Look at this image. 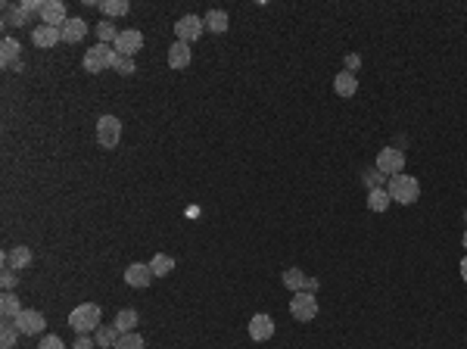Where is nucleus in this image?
<instances>
[{"label":"nucleus","mask_w":467,"mask_h":349,"mask_svg":"<svg viewBox=\"0 0 467 349\" xmlns=\"http://www.w3.org/2000/svg\"><path fill=\"white\" fill-rule=\"evenodd\" d=\"M203 22H206L209 31H215V35H225V31H228V22H231V19H228L225 10H209L206 16H203Z\"/></svg>","instance_id":"18"},{"label":"nucleus","mask_w":467,"mask_h":349,"mask_svg":"<svg viewBox=\"0 0 467 349\" xmlns=\"http://www.w3.org/2000/svg\"><path fill=\"white\" fill-rule=\"evenodd\" d=\"M190 56H194L190 44L175 41V44L169 47V69H184V66H190Z\"/></svg>","instance_id":"15"},{"label":"nucleus","mask_w":467,"mask_h":349,"mask_svg":"<svg viewBox=\"0 0 467 349\" xmlns=\"http://www.w3.org/2000/svg\"><path fill=\"white\" fill-rule=\"evenodd\" d=\"M116 54L119 56H134L140 47H144V35H140L137 29H125V31H119V38H116Z\"/></svg>","instance_id":"10"},{"label":"nucleus","mask_w":467,"mask_h":349,"mask_svg":"<svg viewBox=\"0 0 467 349\" xmlns=\"http://www.w3.org/2000/svg\"><path fill=\"white\" fill-rule=\"evenodd\" d=\"M346 66H349V72L355 75V69H358V56H349V60H346Z\"/></svg>","instance_id":"36"},{"label":"nucleus","mask_w":467,"mask_h":349,"mask_svg":"<svg viewBox=\"0 0 467 349\" xmlns=\"http://www.w3.org/2000/svg\"><path fill=\"white\" fill-rule=\"evenodd\" d=\"M116 349H146V343H144V337H140L137 331H131V334H121Z\"/></svg>","instance_id":"27"},{"label":"nucleus","mask_w":467,"mask_h":349,"mask_svg":"<svg viewBox=\"0 0 467 349\" xmlns=\"http://www.w3.org/2000/svg\"><path fill=\"white\" fill-rule=\"evenodd\" d=\"M389 193H387V187H377V190H368V209L371 212H387L389 209Z\"/></svg>","instance_id":"22"},{"label":"nucleus","mask_w":467,"mask_h":349,"mask_svg":"<svg viewBox=\"0 0 467 349\" xmlns=\"http://www.w3.org/2000/svg\"><path fill=\"white\" fill-rule=\"evenodd\" d=\"M383 181H389L383 172H377V169H371V172H364V184L371 187V190H377V187H383Z\"/></svg>","instance_id":"32"},{"label":"nucleus","mask_w":467,"mask_h":349,"mask_svg":"<svg viewBox=\"0 0 467 349\" xmlns=\"http://www.w3.org/2000/svg\"><path fill=\"white\" fill-rule=\"evenodd\" d=\"M249 337H253L255 343L271 340L274 337V318L271 315H253V318H249Z\"/></svg>","instance_id":"12"},{"label":"nucleus","mask_w":467,"mask_h":349,"mask_svg":"<svg viewBox=\"0 0 467 349\" xmlns=\"http://www.w3.org/2000/svg\"><path fill=\"white\" fill-rule=\"evenodd\" d=\"M119 337L121 334L116 331V327H97V346H103V349H116V343H119Z\"/></svg>","instance_id":"25"},{"label":"nucleus","mask_w":467,"mask_h":349,"mask_svg":"<svg viewBox=\"0 0 467 349\" xmlns=\"http://www.w3.org/2000/svg\"><path fill=\"white\" fill-rule=\"evenodd\" d=\"M12 287H16V271L6 268L3 271V290H12Z\"/></svg>","instance_id":"35"},{"label":"nucleus","mask_w":467,"mask_h":349,"mask_svg":"<svg viewBox=\"0 0 467 349\" xmlns=\"http://www.w3.org/2000/svg\"><path fill=\"white\" fill-rule=\"evenodd\" d=\"M112 69H116L119 75H134V60H131V56H119V54H116V63H112Z\"/></svg>","instance_id":"31"},{"label":"nucleus","mask_w":467,"mask_h":349,"mask_svg":"<svg viewBox=\"0 0 467 349\" xmlns=\"http://www.w3.org/2000/svg\"><path fill=\"white\" fill-rule=\"evenodd\" d=\"M461 243H464V250H467V231H464V241Z\"/></svg>","instance_id":"38"},{"label":"nucleus","mask_w":467,"mask_h":349,"mask_svg":"<svg viewBox=\"0 0 467 349\" xmlns=\"http://www.w3.org/2000/svg\"><path fill=\"white\" fill-rule=\"evenodd\" d=\"M150 268H153V275H156V277H169L171 271H175V259L165 256V253H156V256H153V262H150Z\"/></svg>","instance_id":"23"},{"label":"nucleus","mask_w":467,"mask_h":349,"mask_svg":"<svg viewBox=\"0 0 467 349\" xmlns=\"http://www.w3.org/2000/svg\"><path fill=\"white\" fill-rule=\"evenodd\" d=\"M121 140V122L116 115H100L97 122V144L103 147V150H112V147H119Z\"/></svg>","instance_id":"5"},{"label":"nucleus","mask_w":467,"mask_h":349,"mask_svg":"<svg viewBox=\"0 0 467 349\" xmlns=\"http://www.w3.org/2000/svg\"><path fill=\"white\" fill-rule=\"evenodd\" d=\"M387 193L396 203L411 206V203H418V197H421V184L414 174H393V178L387 181Z\"/></svg>","instance_id":"1"},{"label":"nucleus","mask_w":467,"mask_h":349,"mask_svg":"<svg viewBox=\"0 0 467 349\" xmlns=\"http://www.w3.org/2000/svg\"><path fill=\"white\" fill-rule=\"evenodd\" d=\"M203 31H206V22H203L200 16H194V13H187V16H181L175 22V35L181 44H194Z\"/></svg>","instance_id":"7"},{"label":"nucleus","mask_w":467,"mask_h":349,"mask_svg":"<svg viewBox=\"0 0 467 349\" xmlns=\"http://www.w3.org/2000/svg\"><path fill=\"white\" fill-rule=\"evenodd\" d=\"M405 169V153L396 150V147H383L380 153H377V172H383L387 178H393V174H402Z\"/></svg>","instance_id":"6"},{"label":"nucleus","mask_w":467,"mask_h":349,"mask_svg":"<svg viewBox=\"0 0 467 349\" xmlns=\"http://www.w3.org/2000/svg\"><path fill=\"white\" fill-rule=\"evenodd\" d=\"M3 265L10 271H22V268H28L31 265V250L28 247H12L10 253L3 256Z\"/></svg>","instance_id":"14"},{"label":"nucleus","mask_w":467,"mask_h":349,"mask_svg":"<svg viewBox=\"0 0 467 349\" xmlns=\"http://www.w3.org/2000/svg\"><path fill=\"white\" fill-rule=\"evenodd\" d=\"M112 327H116L119 334H131L134 327H137V312H134V309H121V312H116Z\"/></svg>","instance_id":"21"},{"label":"nucleus","mask_w":467,"mask_h":349,"mask_svg":"<svg viewBox=\"0 0 467 349\" xmlns=\"http://www.w3.org/2000/svg\"><path fill=\"white\" fill-rule=\"evenodd\" d=\"M290 315L296 321H312V318H318V296L312 293V290H299V293H293V300H290Z\"/></svg>","instance_id":"4"},{"label":"nucleus","mask_w":467,"mask_h":349,"mask_svg":"<svg viewBox=\"0 0 467 349\" xmlns=\"http://www.w3.org/2000/svg\"><path fill=\"white\" fill-rule=\"evenodd\" d=\"M461 277H464V284H467V256L461 259Z\"/></svg>","instance_id":"37"},{"label":"nucleus","mask_w":467,"mask_h":349,"mask_svg":"<svg viewBox=\"0 0 467 349\" xmlns=\"http://www.w3.org/2000/svg\"><path fill=\"white\" fill-rule=\"evenodd\" d=\"M0 315H3V321H16L19 315H22L19 296H16V293H10V290H6V293L0 296Z\"/></svg>","instance_id":"17"},{"label":"nucleus","mask_w":467,"mask_h":349,"mask_svg":"<svg viewBox=\"0 0 467 349\" xmlns=\"http://www.w3.org/2000/svg\"><path fill=\"white\" fill-rule=\"evenodd\" d=\"M19 50H22V44H19L16 38H3V41H0V63H3V66H12V63L19 60Z\"/></svg>","instance_id":"20"},{"label":"nucleus","mask_w":467,"mask_h":349,"mask_svg":"<svg viewBox=\"0 0 467 349\" xmlns=\"http://www.w3.org/2000/svg\"><path fill=\"white\" fill-rule=\"evenodd\" d=\"M153 268L150 265H144V262H134V265H128L125 268V284L128 287H137V290H144V287H150V281H153Z\"/></svg>","instance_id":"11"},{"label":"nucleus","mask_w":467,"mask_h":349,"mask_svg":"<svg viewBox=\"0 0 467 349\" xmlns=\"http://www.w3.org/2000/svg\"><path fill=\"white\" fill-rule=\"evenodd\" d=\"M19 337V327L16 325H3V331H0V349H12Z\"/></svg>","instance_id":"30"},{"label":"nucleus","mask_w":467,"mask_h":349,"mask_svg":"<svg viewBox=\"0 0 467 349\" xmlns=\"http://www.w3.org/2000/svg\"><path fill=\"white\" fill-rule=\"evenodd\" d=\"M94 343H97V340H91L87 334H78V340H75V349H94Z\"/></svg>","instance_id":"34"},{"label":"nucleus","mask_w":467,"mask_h":349,"mask_svg":"<svg viewBox=\"0 0 467 349\" xmlns=\"http://www.w3.org/2000/svg\"><path fill=\"white\" fill-rule=\"evenodd\" d=\"M284 284L293 290V293H299V290H305V284H309V277H305L299 268H287V271H284Z\"/></svg>","instance_id":"24"},{"label":"nucleus","mask_w":467,"mask_h":349,"mask_svg":"<svg viewBox=\"0 0 467 349\" xmlns=\"http://www.w3.org/2000/svg\"><path fill=\"white\" fill-rule=\"evenodd\" d=\"M41 25H53V29H62V25L69 22L66 19V6H62V0H44L41 3Z\"/></svg>","instance_id":"9"},{"label":"nucleus","mask_w":467,"mask_h":349,"mask_svg":"<svg viewBox=\"0 0 467 349\" xmlns=\"http://www.w3.org/2000/svg\"><path fill=\"white\" fill-rule=\"evenodd\" d=\"M60 41H62V29H53V25H37V29L31 31V44L41 50L56 47Z\"/></svg>","instance_id":"13"},{"label":"nucleus","mask_w":467,"mask_h":349,"mask_svg":"<svg viewBox=\"0 0 467 349\" xmlns=\"http://www.w3.org/2000/svg\"><path fill=\"white\" fill-rule=\"evenodd\" d=\"M85 35H87V22H85V19H69V22L62 25V41H66V44L85 41Z\"/></svg>","instance_id":"16"},{"label":"nucleus","mask_w":467,"mask_h":349,"mask_svg":"<svg viewBox=\"0 0 467 349\" xmlns=\"http://www.w3.org/2000/svg\"><path fill=\"white\" fill-rule=\"evenodd\" d=\"M464 218H467V212H464Z\"/></svg>","instance_id":"39"},{"label":"nucleus","mask_w":467,"mask_h":349,"mask_svg":"<svg viewBox=\"0 0 467 349\" xmlns=\"http://www.w3.org/2000/svg\"><path fill=\"white\" fill-rule=\"evenodd\" d=\"M112 63H116V47H110V44H94L85 54V72L100 75L103 69H112Z\"/></svg>","instance_id":"3"},{"label":"nucleus","mask_w":467,"mask_h":349,"mask_svg":"<svg viewBox=\"0 0 467 349\" xmlns=\"http://www.w3.org/2000/svg\"><path fill=\"white\" fill-rule=\"evenodd\" d=\"M37 349H66V343H62L56 334H50V337H44L41 343H37Z\"/></svg>","instance_id":"33"},{"label":"nucleus","mask_w":467,"mask_h":349,"mask_svg":"<svg viewBox=\"0 0 467 349\" xmlns=\"http://www.w3.org/2000/svg\"><path fill=\"white\" fill-rule=\"evenodd\" d=\"M12 325L19 327V334H25V337H35V334H44V327H47V318H44L37 309H22V315H19Z\"/></svg>","instance_id":"8"},{"label":"nucleus","mask_w":467,"mask_h":349,"mask_svg":"<svg viewBox=\"0 0 467 349\" xmlns=\"http://www.w3.org/2000/svg\"><path fill=\"white\" fill-rule=\"evenodd\" d=\"M100 318H103V312H100L97 302H81L69 312V327L75 334H94L100 327Z\"/></svg>","instance_id":"2"},{"label":"nucleus","mask_w":467,"mask_h":349,"mask_svg":"<svg viewBox=\"0 0 467 349\" xmlns=\"http://www.w3.org/2000/svg\"><path fill=\"white\" fill-rule=\"evenodd\" d=\"M3 22L6 25H25L28 16L22 13V6H3Z\"/></svg>","instance_id":"28"},{"label":"nucleus","mask_w":467,"mask_h":349,"mask_svg":"<svg viewBox=\"0 0 467 349\" xmlns=\"http://www.w3.org/2000/svg\"><path fill=\"white\" fill-rule=\"evenodd\" d=\"M334 90H337L340 97H352V94L358 90V79L349 72V69H343V72L334 79Z\"/></svg>","instance_id":"19"},{"label":"nucleus","mask_w":467,"mask_h":349,"mask_svg":"<svg viewBox=\"0 0 467 349\" xmlns=\"http://www.w3.org/2000/svg\"><path fill=\"white\" fill-rule=\"evenodd\" d=\"M97 35H100V44H116V38H119V31L116 29H112V22H110V19H103V22H100L97 25Z\"/></svg>","instance_id":"29"},{"label":"nucleus","mask_w":467,"mask_h":349,"mask_svg":"<svg viewBox=\"0 0 467 349\" xmlns=\"http://www.w3.org/2000/svg\"><path fill=\"white\" fill-rule=\"evenodd\" d=\"M100 10H103L106 16H128L131 3H128V0H100Z\"/></svg>","instance_id":"26"}]
</instances>
